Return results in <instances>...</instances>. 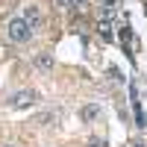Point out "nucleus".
<instances>
[{
	"label": "nucleus",
	"mask_w": 147,
	"mask_h": 147,
	"mask_svg": "<svg viewBox=\"0 0 147 147\" xmlns=\"http://www.w3.org/2000/svg\"><path fill=\"white\" fill-rule=\"evenodd\" d=\"M6 35L15 44H24V41H30V35H32V30H30V24L24 21V18H15V21H9V27H6Z\"/></svg>",
	"instance_id": "1"
},
{
	"label": "nucleus",
	"mask_w": 147,
	"mask_h": 147,
	"mask_svg": "<svg viewBox=\"0 0 147 147\" xmlns=\"http://www.w3.org/2000/svg\"><path fill=\"white\" fill-rule=\"evenodd\" d=\"M9 103L15 106V109H27V106H32V103H35V91H18Z\"/></svg>",
	"instance_id": "2"
},
{
	"label": "nucleus",
	"mask_w": 147,
	"mask_h": 147,
	"mask_svg": "<svg viewBox=\"0 0 147 147\" xmlns=\"http://www.w3.org/2000/svg\"><path fill=\"white\" fill-rule=\"evenodd\" d=\"M24 21L30 24V30H38L41 24H44V18H41V12L35 9V6H27V12H24Z\"/></svg>",
	"instance_id": "3"
},
{
	"label": "nucleus",
	"mask_w": 147,
	"mask_h": 147,
	"mask_svg": "<svg viewBox=\"0 0 147 147\" xmlns=\"http://www.w3.org/2000/svg\"><path fill=\"white\" fill-rule=\"evenodd\" d=\"M100 18H103V24H109V21L115 18V3H112V0H106V3H103V9H100Z\"/></svg>",
	"instance_id": "4"
},
{
	"label": "nucleus",
	"mask_w": 147,
	"mask_h": 147,
	"mask_svg": "<svg viewBox=\"0 0 147 147\" xmlns=\"http://www.w3.org/2000/svg\"><path fill=\"white\" fill-rule=\"evenodd\" d=\"M35 62H38V68H53V56H50V53H41Z\"/></svg>",
	"instance_id": "5"
},
{
	"label": "nucleus",
	"mask_w": 147,
	"mask_h": 147,
	"mask_svg": "<svg viewBox=\"0 0 147 147\" xmlns=\"http://www.w3.org/2000/svg\"><path fill=\"white\" fill-rule=\"evenodd\" d=\"M82 115H85V121H94L97 115H100V106H85V112H82Z\"/></svg>",
	"instance_id": "6"
},
{
	"label": "nucleus",
	"mask_w": 147,
	"mask_h": 147,
	"mask_svg": "<svg viewBox=\"0 0 147 147\" xmlns=\"http://www.w3.org/2000/svg\"><path fill=\"white\" fill-rule=\"evenodd\" d=\"M100 35H103V38H112V32H109V24H100Z\"/></svg>",
	"instance_id": "7"
},
{
	"label": "nucleus",
	"mask_w": 147,
	"mask_h": 147,
	"mask_svg": "<svg viewBox=\"0 0 147 147\" xmlns=\"http://www.w3.org/2000/svg\"><path fill=\"white\" fill-rule=\"evenodd\" d=\"M59 6H74V0H59Z\"/></svg>",
	"instance_id": "8"
},
{
	"label": "nucleus",
	"mask_w": 147,
	"mask_h": 147,
	"mask_svg": "<svg viewBox=\"0 0 147 147\" xmlns=\"http://www.w3.org/2000/svg\"><path fill=\"white\" fill-rule=\"evenodd\" d=\"M74 3H77V6H80V3H85V0H74Z\"/></svg>",
	"instance_id": "9"
},
{
	"label": "nucleus",
	"mask_w": 147,
	"mask_h": 147,
	"mask_svg": "<svg viewBox=\"0 0 147 147\" xmlns=\"http://www.w3.org/2000/svg\"><path fill=\"white\" fill-rule=\"evenodd\" d=\"M132 147H144V144H138V141H136V144H132Z\"/></svg>",
	"instance_id": "10"
},
{
	"label": "nucleus",
	"mask_w": 147,
	"mask_h": 147,
	"mask_svg": "<svg viewBox=\"0 0 147 147\" xmlns=\"http://www.w3.org/2000/svg\"><path fill=\"white\" fill-rule=\"evenodd\" d=\"M6 147H9V144H6Z\"/></svg>",
	"instance_id": "11"
}]
</instances>
